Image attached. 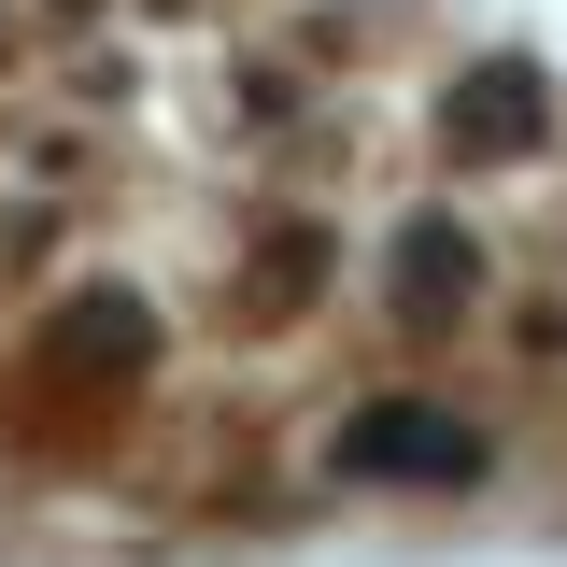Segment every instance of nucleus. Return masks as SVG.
I'll list each match as a JSON object with an SVG mask.
<instances>
[{
  "mask_svg": "<svg viewBox=\"0 0 567 567\" xmlns=\"http://www.w3.org/2000/svg\"><path fill=\"white\" fill-rule=\"evenodd\" d=\"M468 142H483V156L525 142V71H483V85H468Z\"/></svg>",
  "mask_w": 567,
  "mask_h": 567,
  "instance_id": "f03ea898",
  "label": "nucleus"
},
{
  "mask_svg": "<svg viewBox=\"0 0 567 567\" xmlns=\"http://www.w3.org/2000/svg\"><path fill=\"white\" fill-rule=\"evenodd\" d=\"M354 468H468V425H440V412H369V425H354Z\"/></svg>",
  "mask_w": 567,
  "mask_h": 567,
  "instance_id": "f257e3e1",
  "label": "nucleus"
},
{
  "mask_svg": "<svg viewBox=\"0 0 567 567\" xmlns=\"http://www.w3.org/2000/svg\"><path fill=\"white\" fill-rule=\"evenodd\" d=\"M398 298H412V312H440V298H468V256H454V241L425 227L412 256H398Z\"/></svg>",
  "mask_w": 567,
  "mask_h": 567,
  "instance_id": "7ed1b4c3",
  "label": "nucleus"
}]
</instances>
